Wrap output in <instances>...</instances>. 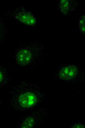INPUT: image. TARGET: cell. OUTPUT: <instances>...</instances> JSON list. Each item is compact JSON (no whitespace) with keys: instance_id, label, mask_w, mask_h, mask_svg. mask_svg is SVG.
Returning a JSON list of instances; mask_svg holds the SVG:
<instances>
[{"instance_id":"obj_1","label":"cell","mask_w":85,"mask_h":128,"mask_svg":"<svg viewBox=\"0 0 85 128\" xmlns=\"http://www.w3.org/2000/svg\"><path fill=\"white\" fill-rule=\"evenodd\" d=\"M36 88L25 81L13 87L10 93V107L12 110L22 112L35 107L42 96Z\"/></svg>"},{"instance_id":"obj_2","label":"cell","mask_w":85,"mask_h":128,"mask_svg":"<svg viewBox=\"0 0 85 128\" xmlns=\"http://www.w3.org/2000/svg\"><path fill=\"white\" fill-rule=\"evenodd\" d=\"M32 45L26 43L20 45L16 50L15 57L16 63L19 66L25 68L32 66L38 54Z\"/></svg>"},{"instance_id":"obj_3","label":"cell","mask_w":85,"mask_h":128,"mask_svg":"<svg viewBox=\"0 0 85 128\" xmlns=\"http://www.w3.org/2000/svg\"><path fill=\"white\" fill-rule=\"evenodd\" d=\"M11 14L14 19L24 24L33 25L36 23V19L32 13L22 6L13 10Z\"/></svg>"},{"instance_id":"obj_4","label":"cell","mask_w":85,"mask_h":128,"mask_svg":"<svg viewBox=\"0 0 85 128\" xmlns=\"http://www.w3.org/2000/svg\"><path fill=\"white\" fill-rule=\"evenodd\" d=\"M39 112H30L24 115L19 122L17 128H26L36 127L40 123L42 119V115Z\"/></svg>"},{"instance_id":"obj_5","label":"cell","mask_w":85,"mask_h":128,"mask_svg":"<svg viewBox=\"0 0 85 128\" xmlns=\"http://www.w3.org/2000/svg\"><path fill=\"white\" fill-rule=\"evenodd\" d=\"M77 71V68L74 65L65 66L60 71L59 73V78L64 80L71 79L76 75Z\"/></svg>"},{"instance_id":"obj_6","label":"cell","mask_w":85,"mask_h":128,"mask_svg":"<svg viewBox=\"0 0 85 128\" xmlns=\"http://www.w3.org/2000/svg\"><path fill=\"white\" fill-rule=\"evenodd\" d=\"M60 7L63 13H66L68 10L69 2L67 0H62L60 2Z\"/></svg>"},{"instance_id":"obj_7","label":"cell","mask_w":85,"mask_h":128,"mask_svg":"<svg viewBox=\"0 0 85 128\" xmlns=\"http://www.w3.org/2000/svg\"><path fill=\"white\" fill-rule=\"evenodd\" d=\"M80 29L83 33H85V16H82L79 22Z\"/></svg>"},{"instance_id":"obj_8","label":"cell","mask_w":85,"mask_h":128,"mask_svg":"<svg viewBox=\"0 0 85 128\" xmlns=\"http://www.w3.org/2000/svg\"><path fill=\"white\" fill-rule=\"evenodd\" d=\"M4 76L3 72L0 69V84L3 82L4 78H5Z\"/></svg>"},{"instance_id":"obj_9","label":"cell","mask_w":85,"mask_h":128,"mask_svg":"<svg viewBox=\"0 0 85 128\" xmlns=\"http://www.w3.org/2000/svg\"><path fill=\"white\" fill-rule=\"evenodd\" d=\"M84 126L81 124H77L73 126L72 127V128H84Z\"/></svg>"},{"instance_id":"obj_10","label":"cell","mask_w":85,"mask_h":128,"mask_svg":"<svg viewBox=\"0 0 85 128\" xmlns=\"http://www.w3.org/2000/svg\"><path fill=\"white\" fill-rule=\"evenodd\" d=\"M3 29L2 28L1 22L0 19V33H1V32L3 31V30H2Z\"/></svg>"},{"instance_id":"obj_11","label":"cell","mask_w":85,"mask_h":128,"mask_svg":"<svg viewBox=\"0 0 85 128\" xmlns=\"http://www.w3.org/2000/svg\"></svg>"}]
</instances>
